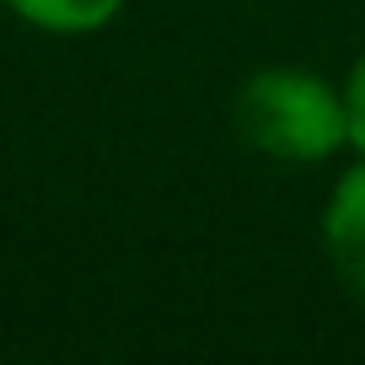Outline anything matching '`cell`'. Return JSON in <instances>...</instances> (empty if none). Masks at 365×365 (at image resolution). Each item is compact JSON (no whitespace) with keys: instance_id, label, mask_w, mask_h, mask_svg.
Instances as JSON below:
<instances>
[{"instance_id":"6da1fadb","label":"cell","mask_w":365,"mask_h":365,"mask_svg":"<svg viewBox=\"0 0 365 365\" xmlns=\"http://www.w3.org/2000/svg\"><path fill=\"white\" fill-rule=\"evenodd\" d=\"M231 118L258 156L285 161V167H317V161L349 150L344 86L301 65H258L237 86Z\"/></svg>"},{"instance_id":"7a4b0ae2","label":"cell","mask_w":365,"mask_h":365,"mask_svg":"<svg viewBox=\"0 0 365 365\" xmlns=\"http://www.w3.org/2000/svg\"><path fill=\"white\" fill-rule=\"evenodd\" d=\"M328 269L339 274V285L354 301H365V156L354 167L339 172V182L328 188V205L317 220Z\"/></svg>"},{"instance_id":"277c9868","label":"cell","mask_w":365,"mask_h":365,"mask_svg":"<svg viewBox=\"0 0 365 365\" xmlns=\"http://www.w3.org/2000/svg\"><path fill=\"white\" fill-rule=\"evenodd\" d=\"M339 86H344V108H349V150L365 156V48H360V59L349 65V76H344Z\"/></svg>"},{"instance_id":"3957f363","label":"cell","mask_w":365,"mask_h":365,"mask_svg":"<svg viewBox=\"0 0 365 365\" xmlns=\"http://www.w3.org/2000/svg\"><path fill=\"white\" fill-rule=\"evenodd\" d=\"M16 22H27L33 33L48 38H91L108 22H118L129 0H0Z\"/></svg>"}]
</instances>
